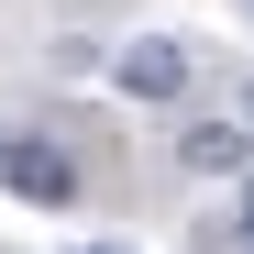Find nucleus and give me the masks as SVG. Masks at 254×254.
I'll return each mask as SVG.
<instances>
[{
  "mask_svg": "<svg viewBox=\"0 0 254 254\" xmlns=\"http://www.w3.org/2000/svg\"><path fill=\"white\" fill-rule=\"evenodd\" d=\"M111 89H122V100H177V89H188V45H166V33L122 45V56H111Z\"/></svg>",
  "mask_w": 254,
  "mask_h": 254,
  "instance_id": "obj_1",
  "label": "nucleus"
},
{
  "mask_svg": "<svg viewBox=\"0 0 254 254\" xmlns=\"http://www.w3.org/2000/svg\"><path fill=\"white\" fill-rule=\"evenodd\" d=\"M0 188L33 199V210H66V199H77V166H66L56 144H0Z\"/></svg>",
  "mask_w": 254,
  "mask_h": 254,
  "instance_id": "obj_2",
  "label": "nucleus"
},
{
  "mask_svg": "<svg viewBox=\"0 0 254 254\" xmlns=\"http://www.w3.org/2000/svg\"><path fill=\"white\" fill-rule=\"evenodd\" d=\"M177 166H188V177H243V166H254V133H243V122H188V133H177Z\"/></svg>",
  "mask_w": 254,
  "mask_h": 254,
  "instance_id": "obj_3",
  "label": "nucleus"
},
{
  "mask_svg": "<svg viewBox=\"0 0 254 254\" xmlns=\"http://www.w3.org/2000/svg\"><path fill=\"white\" fill-rule=\"evenodd\" d=\"M232 254H254V166H243V210H232Z\"/></svg>",
  "mask_w": 254,
  "mask_h": 254,
  "instance_id": "obj_4",
  "label": "nucleus"
},
{
  "mask_svg": "<svg viewBox=\"0 0 254 254\" xmlns=\"http://www.w3.org/2000/svg\"><path fill=\"white\" fill-rule=\"evenodd\" d=\"M243 133H254V100H243Z\"/></svg>",
  "mask_w": 254,
  "mask_h": 254,
  "instance_id": "obj_5",
  "label": "nucleus"
}]
</instances>
